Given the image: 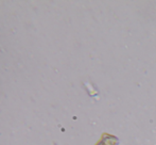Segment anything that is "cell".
<instances>
[{"label": "cell", "mask_w": 156, "mask_h": 145, "mask_svg": "<svg viewBox=\"0 0 156 145\" xmlns=\"http://www.w3.org/2000/svg\"><path fill=\"white\" fill-rule=\"evenodd\" d=\"M96 145H119V139L115 136L104 132Z\"/></svg>", "instance_id": "obj_1"}]
</instances>
